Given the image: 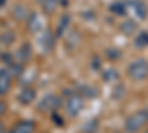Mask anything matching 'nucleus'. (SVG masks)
Returning a JSON list of instances; mask_svg holds the SVG:
<instances>
[{
  "mask_svg": "<svg viewBox=\"0 0 148 133\" xmlns=\"http://www.w3.org/2000/svg\"><path fill=\"white\" fill-rule=\"evenodd\" d=\"M147 123H148V111L141 110V111H136V113H133L132 115L127 117L126 123H125V127H126V130L130 132V133H136V132L141 130Z\"/></svg>",
  "mask_w": 148,
  "mask_h": 133,
  "instance_id": "obj_1",
  "label": "nucleus"
},
{
  "mask_svg": "<svg viewBox=\"0 0 148 133\" xmlns=\"http://www.w3.org/2000/svg\"><path fill=\"white\" fill-rule=\"evenodd\" d=\"M127 72H129L132 80L142 81L148 77V62L145 61V59H136V61H133L129 65Z\"/></svg>",
  "mask_w": 148,
  "mask_h": 133,
  "instance_id": "obj_2",
  "label": "nucleus"
},
{
  "mask_svg": "<svg viewBox=\"0 0 148 133\" xmlns=\"http://www.w3.org/2000/svg\"><path fill=\"white\" fill-rule=\"evenodd\" d=\"M84 106V101L80 95H73L67 99V114L70 117H77Z\"/></svg>",
  "mask_w": 148,
  "mask_h": 133,
  "instance_id": "obj_3",
  "label": "nucleus"
},
{
  "mask_svg": "<svg viewBox=\"0 0 148 133\" xmlns=\"http://www.w3.org/2000/svg\"><path fill=\"white\" fill-rule=\"evenodd\" d=\"M61 104V99L55 95H46L45 98L39 102L37 108H39L40 111H55L56 108L59 106Z\"/></svg>",
  "mask_w": 148,
  "mask_h": 133,
  "instance_id": "obj_4",
  "label": "nucleus"
},
{
  "mask_svg": "<svg viewBox=\"0 0 148 133\" xmlns=\"http://www.w3.org/2000/svg\"><path fill=\"white\" fill-rule=\"evenodd\" d=\"M130 8L133 10V14L136 15L139 19H145L148 15V8L145 5L144 0H130Z\"/></svg>",
  "mask_w": 148,
  "mask_h": 133,
  "instance_id": "obj_5",
  "label": "nucleus"
},
{
  "mask_svg": "<svg viewBox=\"0 0 148 133\" xmlns=\"http://www.w3.org/2000/svg\"><path fill=\"white\" fill-rule=\"evenodd\" d=\"M12 84V74L9 72V70H0V95L8 93V90L10 89Z\"/></svg>",
  "mask_w": 148,
  "mask_h": 133,
  "instance_id": "obj_6",
  "label": "nucleus"
},
{
  "mask_svg": "<svg viewBox=\"0 0 148 133\" xmlns=\"http://www.w3.org/2000/svg\"><path fill=\"white\" fill-rule=\"evenodd\" d=\"M34 99H36V90L30 86H25L18 95V101L22 105H30Z\"/></svg>",
  "mask_w": 148,
  "mask_h": 133,
  "instance_id": "obj_7",
  "label": "nucleus"
},
{
  "mask_svg": "<svg viewBox=\"0 0 148 133\" xmlns=\"http://www.w3.org/2000/svg\"><path fill=\"white\" fill-rule=\"evenodd\" d=\"M39 44H40V47L45 52H51L53 44H55L53 34L51 31H43V34L40 35V39H39Z\"/></svg>",
  "mask_w": 148,
  "mask_h": 133,
  "instance_id": "obj_8",
  "label": "nucleus"
},
{
  "mask_svg": "<svg viewBox=\"0 0 148 133\" xmlns=\"http://www.w3.org/2000/svg\"><path fill=\"white\" fill-rule=\"evenodd\" d=\"M15 58H16V61L21 62V64H25L30 61V58H31V46L28 43H24L19 49L16 50L15 53Z\"/></svg>",
  "mask_w": 148,
  "mask_h": 133,
  "instance_id": "obj_9",
  "label": "nucleus"
},
{
  "mask_svg": "<svg viewBox=\"0 0 148 133\" xmlns=\"http://www.w3.org/2000/svg\"><path fill=\"white\" fill-rule=\"evenodd\" d=\"M34 129H36V124H34V121H21V123H18V124H15L14 127H12L10 130H9V133H33L34 132Z\"/></svg>",
  "mask_w": 148,
  "mask_h": 133,
  "instance_id": "obj_10",
  "label": "nucleus"
},
{
  "mask_svg": "<svg viewBox=\"0 0 148 133\" xmlns=\"http://www.w3.org/2000/svg\"><path fill=\"white\" fill-rule=\"evenodd\" d=\"M12 15H14V18H15L16 21H19V22L28 19V16H30L27 6L22 5V3H18V5L14 8V10H12Z\"/></svg>",
  "mask_w": 148,
  "mask_h": 133,
  "instance_id": "obj_11",
  "label": "nucleus"
},
{
  "mask_svg": "<svg viewBox=\"0 0 148 133\" xmlns=\"http://www.w3.org/2000/svg\"><path fill=\"white\" fill-rule=\"evenodd\" d=\"M43 27V22H42V18L39 16V14H36V12H33V14L28 16V28L33 31V33H37L40 31Z\"/></svg>",
  "mask_w": 148,
  "mask_h": 133,
  "instance_id": "obj_12",
  "label": "nucleus"
},
{
  "mask_svg": "<svg viewBox=\"0 0 148 133\" xmlns=\"http://www.w3.org/2000/svg\"><path fill=\"white\" fill-rule=\"evenodd\" d=\"M120 31L125 33V34H127V35H130V34H133L135 31H136V24H135L132 19L123 21V22L120 24Z\"/></svg>",
  "mask_w": 148,
  "mask_h": 133,
  "instance_id": "obj_13",
  "label": "nucleus"
},
{
  "mask_svg": "<svg viewBox=\"0 0 148 133\" xmlns=\"http://www.w3.org/2000/svg\"><path fill=\"white\" fill-rule=\"evenodd\" d=\"M9 72L12 74V77H21L22 76V72H24V68H22V64L21 62H12L10 65H9Z\"/></svg>",
  "mask_w": 148,
  "mask_h": 133,
  "instance_id": "obj_14",
  "label": "nucleus"
},
{
  "mask_svg": "<svg viewBox=\"0 0 148 133\" xmlns=\"http://www.w3.org/2000/svg\"><path fill=\"white\" fill-rule=\"evenodd\" d=\"M14 40H15V33L10 31V30L3 31L2 35H0V42H2L3 44H6V46H10L12 43H14Z\"/></svg>",
  "mask_w": 148,
  "mask_h": 133,
  "instance_id": "obj_15",
  "label": "nucleus"
},
{
  "mask_svg": "<svg viewBox=\"0 0 148 133\" xmlns=\"http://www.w3.org/2000/svg\"><path fill=\"white\" fill-rule=\"evenodd\" d=\"M59 0H42V8L46 14H52V12L56 9Z\"/></svg>",
  "mask_w": 148,
  "mask_h": 133,
  "instance_id": "obj_16",
  "label": "nucleus"
},
{
  "mask_svg": "<svg viewBox=\"0 0 148 133\" xmlns=\"http://www.w3.org/2000/svg\"><path fill=\"white\" fill-rule=\"evenodd\" d=\"M135 44H138V46H147L148 44V33H141L138 37H136V40H135Z\"/></svg>",
  "mask_w": 148,
  "mask_h": 133,
  "instance_id": "obj_17",
  "label": "nucleus"
},
{
  "mask_svg": "<svg viewBox=\"0 0 148 133\" xmlns=\"http://www.w3.org/2000/svg\"><path fill=\"white\" fill-rule=\"evenodd\" d=\"M110 9L113 10L114 14H117V15H123V14H125V10H126V9H125V5H123V3H114Z\"/></svg>",
  "mask_w": 148,
  "mask_h": 133,
  "instance_id": "obj_18",
  "label": "nucleus"
},
{
  "mask_svg": "<svg viewBox=\"0 0 148 133\" xmlns=\"http://www.w3.org/2000/svg\"><path fill=\"white\" fill-rule=\"evenodd\" d=\"M68 22H70V18H68V15H65L62 19H61V22H59V25H58V34H62V31H64V28L68 25Z\"/></svg>",
  "mask_w": 148,
  "mask_h": 133,
  "instance_id": "obj_19",
  "label": "nucleus"
},
{
  "mask_svg": "<svg viewBox=\"0 0 148 133\" xmlns=\"http://www.w3.org/2000/svg\"><path fill=\"white\" fill-rule=\"evenodd\" d=\"M5 111H6V104L3 101H0V117L5 114Z\"/></svg>",
  "mask_w": 148,
  "mask_h": 133,
  "instance_id": "obj_20",
  "label": "nucleus"
},
{
  "mask_svg": "<svg viewBox=\"0 0 148 133\" xmlns=\"http://www.w3.org/2000/svg\"><path fill=\"white\" fill-rule=\"evenodd\" d=\"M3 130H5V124L0 121V133H3Z\"/></svg>",
  "mask_w": 148,
  "mask_h": 133,
  "instance_id": "obj_21",
  "label": "nucleus"
},
{
  "mask_svg": "<svg viewBox=\"0 0 148 133\" xmlns=\"http://www.w3.org/2000/svg\"><path fill=\"white\" fill-rule=\"evenodd\" d=\"M5 2H6V0H0V8H2V6L5 5Z\"/></svg>",
  "mask_w": 148,
  "mask_h": 133,
  "instance_id": "obj_22",
  "label": "nucleus"
}]
</instances>
